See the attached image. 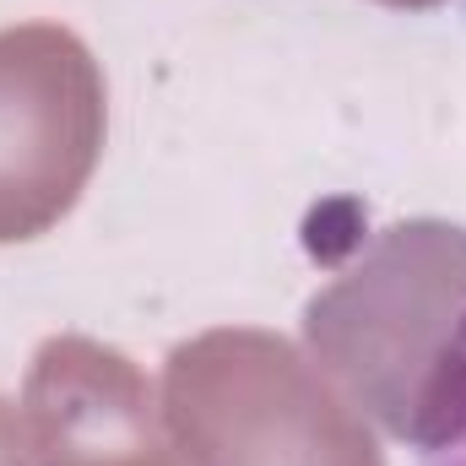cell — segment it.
Segmentation results:
<instances>
[{
	"mask_svg": "<svg viewBox=\"0 0 466 466\" xmlns=\"http://www.w3.org/2000/svg\"><path fill=\"white\" fill-rule=\"evenodd\" d=\"M157 401L185 466H385L342 385L260 326H218L179 342Z\"/></svg>",
	"mask_w": 466,
	"mask_h": 466,
	"instance_id": "obj_1",
	"label": "cell"
},
{
	"mask_svg": "<svg viewBox=\"0 0 466 466\" xmlns=\"http://www.w3.org/2000/svg\"><path fill=\"white\" fill-rule=\"evenodd\" d=\"M466 320V228L412 218L385 228L304 309L309 358L385 434L412 440L418 407Z\"/></svg>",
	"mask_w": 466,
	"mask_h": 466,
	"instance_id": "obj_2",
	"label": "cell"
},
{
	"mask_svg": "<svg viewBox=\"0 0 466 466\" xmlns=\"http://www.w3.org/2000/svg\"><path fill=\"white\" fill-rule=\"evenodd\" d=\"M109 136L93 49L60 22L0 27V244L49 233L87 190Z\"/></svg>",
	"mask_w": 466,
	"mask_h": 466,
	"instance_id": "obj_3",
	"label": "cell"
},
{
	"mask_svg": "<svg viewBox=\"0 0 466 466\" xmlns=\"http://www.w3.org/2000/svg\"><path fill=\"white\" fill-rule=\"evenodd\" d=\"M38 466H185L152 380L109 342L49 337L22 380Z\"/></svg>",
	"mask_w": 466,
	"mask_h": 466,
	"instance_id": "obj_4",
	"label": "cell"
},
{
	"mask_svg": "<svg viewBox=\"0 0 466 466\" xmlns=\"http://www.w3.org/2000/svg\"><path fill=\"white\" fill-rule=\"evenodd\" d=\"M407 445L418 451V466H466V320L418 407Z\"/></svg>",
	"mask_w": 466,
	"mask_h": 466,
	"instance_id": "obj_5",
	"label": "cell"
},
{
	"mask_svg": "<svg viewBox=\"0 0 466 466\" xmlns=\"http://www.w3.org/2000/svg\"><path fill=\"white\" fill-rule=\"evenodd\" d=\"M0 466H38L33 456V434H27V418L0 396Z\"/></svg>",
	"mask_w": 466,
	"mask_h": 466,
	"instance_id": "obj_6",
	"label": "cell"
},
{
	"mask_svg": "<svg viewBox=\"0 0 466 466\" xmlns=\"http://www.w3.org/2000/svg\"><path fill=\"white\" fill-rule=\"evenodd\" d=\"M385 5H401V11H429V5H440V0H385Z\"/></svg>",
	"mask_w": 466,
	"mask_h": 466,
	"instance_id": "obj_7",
	"label": "cell"
}]
</instances>
